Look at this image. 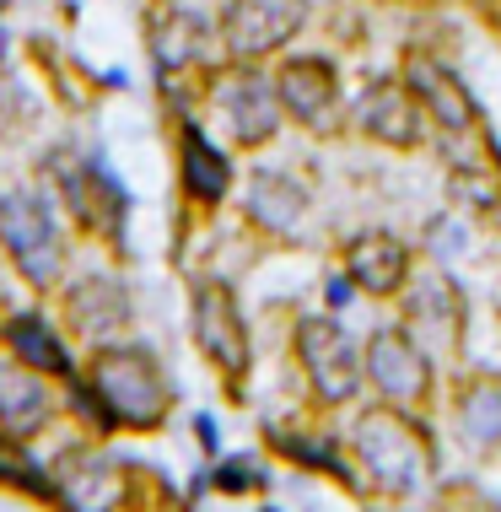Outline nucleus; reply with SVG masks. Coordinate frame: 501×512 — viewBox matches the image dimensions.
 Masks as SVG:
<instances>
[{"label": "nucleus", "mask_w": 501, "mask_h": 512, "mask_svg": "<svg viewBox=\"0 0 501 512\" xmlns=\"http://www.w3.org/2000/svg\"><path fill=\"white\" fill-rule=\"evenodd\" d=\"M345 453L356 464L361 502H415L431 475H437V442H431L426 415L394 405H361L345 426Z\"/></svg>", "instance_id": "1"}, {"label": "nucleus", "mask_w": 501, "mask_h": 512, "mask_svg": "<svg viewBox=\"0 0 501 512\" xmlns=\"http://www.w3.org/2000/svg\"><path fill=\"white\" fill-rule=\"evenodd\" d=\"M399 81L410 87V98L421 103L426 114V141L437 146L442 168L448 178H464V173H501V146L491 141L480 119V103L469 98L464 76L453 71L442 54L431 49H410L405 65H399Z\"/></svg>", "instance_id": "2"}, {"label": "nucleus", "mask_w": 501, "mask_h": 512, "mask_svg": "<svg viewBox=\"0 0 501 512\" xmlns=\"http://www.w3.org/2000/svg\"><path fill=\"white\" fill-rule=\"evenodd\" d=\"M81 378L92 383V394L103 399V410L114 415L119 432H135V437L162 432L178 405V389L167 378L162 356L146 340H130V335L92 345L87 362H81Z\"/></svg>", "instance_id": "3"}, {"label": "nucleus", "mask_w": 501, "mask_h": 512, "mask_svg": "<svg viewBox=\"0 0 501 512\" xmlns=\"http://www.w3.org/2000/svg\"><path fill=\"white\" fill-rule=\"evenodd\" d=\"M0 259L38 297H54V286L65 281V270H71V221L44 184L0 189Z\"/></svg>", "instance_id": "4"}, {"label": "nucleus", "mask_w": 501, "mask_h": 512, "mask_svg": "<svg viewBox=\"0 0 501 512\" xmlns=\"http://www.w3.org/2000/svg\"><path fill=\"white\" fill-rule=\"evenodd\" d=\"M38 184L60 200V211L76 232H87L103 248L124 254V221H130L135 200L124 189V178L114 173V162L97 146L92 151H49V168Z\"/></svg>", "instance_id": "5"}, {"label": "nucleus", "mask_w": 501, "mask_h": 512, "mask_svg": "<svg viewBox=\"0 0 501 512\" xmlns=\"http://www.w3.org/2000/svg\"><path fill=\"white\" fill-rule=\"evenodd\" d=\"M200 98L216 114L232 151H264V146L281 141V130H286V114H281V103H275V81L264 65L216 60L211 71L200 76Z\"/></svg>", "instance_id": "6"}, {"label": "nucleus", "mask_w": 501, "mask_h": 512, "mask_svg": "<svg viewBox=\"0 0 501 512\" xmlns=\"http://www.w3.org/2000/svg\"><path fill=\"white\" fill-rule=\"evenodd\" d=\"M291 362H297L318 410H351L367 394V383H361V340L340 324V313L291 318Z\"/></svg>", "instance_id": "7"}, {"label": "nucleus", "mask_w": 501, "mask_h": 512, "mask_svg": "<svg viewBox=\"0 0 501 512\" xmlns=\"http://www.w3.org/2000/svg\"><path fill=\"white\" fill-rule=\"evenodd\" d=\"M189 335H194V351L232 389V399H243V383L254 372V335H248V318L238 308L232 281H221V275H194L189 281Z\"/></svg>", "instance_id": "8"}, {"label": "nucleus", "mask_w": 501, "mask_h": 512, "mask_svg": "<svg viewBox=\"0 0 501 512\" xmlns=\"http://www.w3.org/2000/svg\"><path fill=\"white\" fill-rule=\"evenodd\" d=\"M361 383L378 405L426 415L437 405V362L421 351V340L405 324H372L361 340Z\"/></svg>", "instance_id": "9"}, {"label": "nucleus", "mask_w": 501, "mask_h": 512, "mask_svg": "<svg viewBox=\"0 0 501 512\" xmlns=\"http://www.w3.org/2000/svg\"><path fill=\"white\" fill-rule=\"evenodd\" d=\"M313 27V0H221L216 54L221 60L270 65Z\"/></svg>", "instance_id": "10"}, {"label": "nucleus", "mask_w": 501, "mask_h": 512, "mask_svg": "<svg viewBox=\"0 0 501 512\" xmlns=\"http://www.w3.org/2000/svg\"><path fill=\"white\" fill-rule=\"evenodd\" d=\"M60 297V329L71 340L92 345H108V340H124L135 329V292L119 270L97 265V270H65V281L54 286Z\"/></svg>", "instance_id": "11"}, {"label": "nucleus", "mask_w": 501, "mask_h": 512, "mask_svg": "<svg viewBox=\"0 0 501 512\" xmlns=\"http://www.w3.org/2000/svg\"><path fill=\"white\" fill-rule=\"evenodd\" d=\"M146 54L157 81H200L216 54V17L189 0H151L146 6Z\"/></svg>", "instance_id": "12"}, {"label": "nucleus", "mask_w": 501, "mask_h": 512, "mask_svg": "<svg viewBox=\"0 0 501 512\" xmlns=\"http://www.w3.org/2000/svg\"><path fill=\"white\" fill-rule=\"evenodd\" d=\"M54 469V512H124L135 507V469L114 459L103 442L81 437L60 459H49Z\"/></svg>", "instance_id": "13"}, {"label": "nucleus", "mask_w": 501, "mask_h": 512, "mask_svg": "<svg viewBox=\"0 0 501 512\" xmlns=\"http://www.w3.org/2000/svg\"><path fill=\"white\" fill-rule=\"evenodd\" d=\"M173 173H178V200L194 216H216L232 200L238 168H232L227 146L200 124V114H178L173 119Z\"/></svg>", "instance_id": "14"}, {"label": "nucleus", "mask_w": 501, "mask_h": 512, "mask_svg": "<svg viewBox=\"0 0 501 512\" xmlns=\"http://www.w3.org/2000/svg\"><path fill=\"white\" fill-rule=\"evenodd\" d=\"M275 103H281L286 124H297V130L308 135H334L340 130V65L329 60V54H281L275 60Z\"/></svg>", "instance_id": "15"}, {"label": "nucleus", "mask_w": 501, "mask_h": 512, "mask_svg": "<svg viewBox=\"0 0 501 512\" xmlns=\"http://www.w3.org/2000/svg\"><path fill=\"white\" fill-rule=\"evenodd\" d=\"M399 302V324L421 340V351L437 362V356H458L464 345V292L448 270H421L415 265L410 286L394 297Z\"/></svg>", "instance_id": "16"}, {"label": "nucleus", "mask_w": 501, "mask_h": 512, "mask_svg": "<svg viewBox=\"0 0 501 512\" xmlns=\"http://www.w3.org/2000/svg\"><path fill=\"white\" fill-rule=\"evenodd\" d=\"M351 130L361 141L388 146V151H421L426 146V114L399 76H372L367 87L356 92Z\"/></svg>", "instance_id": "17"}, {"label": "nucleus", "mask_w": 501, "mask_h": 512, "mask_svg": "<svg viewBox=\"0 0 501 512\" xmlns=\"http://www.w3.org/2000/svg\"><path fill=\"white\" fill-rule=\"evenodd\" d=\"M0 351L11 362H22L27 372H44L49 383L76 378L81 362L71 351V335L60 329V318H49L44 308H0Z\"/></svg>", "instance_id": "18"}, {"label": "nucleus", "mask_w": 501, "mask_h": 512, "mask_svg": "<svg viewBox=\"0 0 501 512\" xmlns=\"http://www.w3.org/2000/svg\"><path fill=\"white\" fill-rule=\"evenodd\" d=\"M340 270L351 275V286H356L361 297L394 302V297L410 286V275H415V248L399 238V232L372 227V232H356V238H345V248H340Z\"/></svg>", "instance_id": "19"}, {"label": "nucleus", "mask_w": 501, "mask_h": 512, "mask_svg": "<svg viewBox=\"0 0 501 512\" xmlns=\"http://www.w3.org/2000/svg\"><path fill=\"white\" fill-rule=\"evenodd\" d=\"M238 205H243V221L259 232V238L291 243L302 232V221H308V211H313V189L286 168H254Z\"/></svg>", "instance_id": "20"}, {"label": "nucleus", "mask_w": 501, "mask_h": 512, "mask_svg": "<svg viewBox=\"0 0 501 512\" xmlns=\"http://www.w3.org/2000/svg\"><path fill=\"white\" fill-rule=\"evenodd\" d=\"M60 421V383L44 372H27L22 362L0 356V437H44Z\"/></svg>", "instance_id": "21"}, {"label": "nucleus", "mask_w": 501, "mask_h": 512, "mask_svg": "<svg viewBox=\"0 0 501 512\" xmlns=\"http://www.w3.org/2000/svg\"><path fill=\"white\" fill-rule=\"evenodd\" d=\"M264 442H270L275 459H286L297 469H313V475H329L334 486L361 496L356 464H351V453H345L340 432H329V426H264Z\"/></svg>", "instance_id": "22"}, {"label": "nucleus", "mask_w": 501, "mask_h": 512, "mask_svg": "<svg viewBox=\"0 0 501 512\" xmlns=\"http://www.w3.org/2000/svg\"><path fill=\"white\" fill-rule=\"evenodd\" d=\"M453 432L475 459L501 453V378L491 372H469L453 389Z\"/></svg>", "instance_id": "23"}, {"label": "nucleus", "mask_w": 501, "mask_h": 512, "mask_svg": "<svg viewBox=\"0 0 501 512\" xmlns=\"http://www.w3.org/2000/svg\"><path fill=\"white\" fill-rule=\"evenodd\" d=\"M0 491H17L27 502L54 507V469L33 453V442L0 437Z\"/></svg>", "instance_id": "24"}, {"label": "nucleus", "mask_w": 501, "mask_h": 512, "mask_svg": "<svg viewBox=\"0 0 501 512\" xmlns=\"http://www.w3.org/2000/svg\"><path fill=\"white\" fill-rule=\"evenodd\" d=\"M205 486L221 491V496H259L270 486V469H264L259 453H221V459H211V469H205Z\"/></svg>", "instance_id": "25"}, {"label": "nucleus", "mask_w": 501, "mask_h": 512, "mask_svg": "<svg viewBox=\"0 0 501 512\" xmlns=\"http://www.w3.org/2000/svg\"><path fill=\"white\" fill-rule=\"evenodd\" d=\"M437 512H501V502L491 491H475V486H448L442 491Z\"/></svg>", "instance_id": "26"}, {"label": "nucleus", "mask_w": 501, "mask_h": 512, "mask_svg": "<svg viewBox=\"0 0 501 512\" xmlns=\"http://www.w3.org/2000/svg\"><path fill=\"white\" fill-rule=\"evenodd\" d=\"M356 297H361V292L351 286V275H345V270H334L329 281H324V313H351Z\"/></svg>", "instance_id": "27"}, {"label": "nucleus", "mask_w": 501, "mask_h": 512, "mask_svg": "<svg viewBox=\"0 0 501 512\" xmlns=\"http://www.w3.org/2000/svg\"><path fill=\"white\" fill-rule=\"evenodd\" d=\"M194 442H200V453L205 459H221V421L211 410H200L194 415Z\"/></svg>", "instance_id": "28"}, {"label": "nucleus", "mask_w": 501, "mask_h": 512, "mask_svg": "<svg viewBox=\"0 0 501 512\" xmlns=\"http://www.w3.org/2000/svg\"><path fill=\"white\" fill-rule=\"evenodd\" d=\"M259 512H275V507H259Z\"/></svg>", "instance_id": "29"}]
</instances>
